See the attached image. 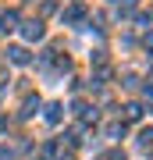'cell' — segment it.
Segmentation results:
<instances>
[{
	"label": "cell",
	"mask_w": 153,
	"mask_h": 160,
	"mask_svg": "<svg viewBox=\"0 0 153 160\" xmlns=\"http://www.w3.org/2000/svg\"><path fill=\"white\" fill-rule=\"evenodd\" d=\"M25 39H43V25L39 22H28L25 25Z\"/></svg>",
	"instance_id": "obj_1"
},
{
	"label": "cell",
	"mask_w": 153,
	"mask_h": 160,
	"mask_svg": "<svg viewBox=\"0 0 153 160\" xmlns=\"http://www.w3.org/2000/svg\"><path fill=\"white\" fill-rule=\"evenodd\" d=\"M7 53H11L14 64H25V61H28V50H22V46H14V50H7Z\"/></svg>",
	"instance_id": "obj_2"
},
{
	"label": "cell",
	"mask_w": 153,
	"mask_h": 160,
	"mask_svg": "<svg viewBox=\"0 0 153 160\" xmlns=\"http://www.w3.org/2000/svg\"><path fill=\"white\" fill-rule=\"evenodd\" d=\"M46 121H61V107H57V103L46 107Z\"/></svg>",
	"instance_id": "obj_3"
},
{
	"label": "cell",
	"mask_w": 153,
	"mask_h": 160,
	"mask_svg": "<svg viewBox=\"0 0 153 160\" xmlns=\"http://www.w3.org/2000/svg\"><path fill=\"white\" fill-rule=\"evenodd\" d=\"M0 29H4V32L14 29V14H4V18H0Z\"/></svg>",
	"instance_id": "obj_4"
},
{
	"label": "cell",
	"mask_w": 153,
	"mask_h": 160,
	"mask_svg": "<svg viewBox=\"0 0 153 160\" xmlns=\"http://www.w3.org/2000/svg\"><path fill=\"white\" fill-rule=\"evenodd\" d=\"M79 18H82V11H79V7H71V11H64V22H79Z\"/></svg>",
	"instance_id": "obj_5"
},
{
	"label": "cell",
	"mask_w": 153,
	"mask_h": 160,
	"mask_svg": "<svg viewBox=\"0 0 153 160\" xmlns=\"http://www.w3.org/2000/svg\"><path fill=\"white\" fill-rule=\"evenodd\" d=\"M139 142H142V146H153V128L142 132V135H139Z\"/></svg>",
	"instance_id": "obj_6"
},
{
	"label": "cell",
	"mask_w": 153,
	"mask_h": 160,
	"mask_svg": "<svg viewBox=\"0 0 153 160\" xmlns=\"http://www.w3.org/2000/svg\"><path fill=\"white\" fill-rule=\"evenodd\" d=\"M125 114H128V121H135V118H139V114H142V110H139V107H135V103H132V107H125Z\"/></svg>",
	"instance_id": "obj_7"
}]
</instances>
